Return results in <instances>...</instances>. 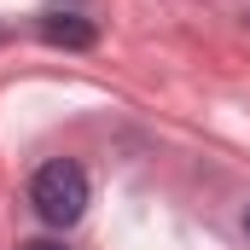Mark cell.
<instances>
[{
  "label": "cell",
  "instance_id": "obj_1",
  "mask_svg": "<svg viewBox=\"0 0 250 250\" xmlns=\"http://www.w3.org/2000/svg\"><path fill=\"white\" fill-rule=\"evenodd\" d=\"M29 204H35V215L47 227H76L82 209H87V175H82V163H70V157L41 163L35 181H29Z\"/></svg>",
  "mask_w": 250,
  "mask_h": 250
},
{
  "label": "cell",
  "instance_id": "obj_2",
  "mask_svg": "<svg viewBox=\"0 0 250 250\" xmlns=\"http://www.w3.org/2000/svg\"><path fill=\"white\" fill-rule=\"evenodd\" d=\"M35 29H41V41H47V47H76V53L99 41V29H93L87 18H76V12H47Z\"/></svg>",
  "mask_w": 250,
  "mask_h": 250
},
{
  "label": "cell",
  "instance_id": "obj_3",
  "mask_svg": "<svg viewBox=\"0 0 250 250\" xmlns=\"http://www.w3.org/2000/svg\"><path fill=\"white\" fill-rule=\"evenodd\" d=\"M18 250H64V245H59V239H23Z\"/></svg>",
  "mask_w": 250,
  "mask_h": 250
},
{
  "label": "cell",
  "instance_id": "obj_4",
  "mask_svg": "<svg viewBox=\"0 0 250 250\" xmlns=\"http://www.w3.org/2000/svg\"><path fill=\"white\" fill-rule=\"evenodd\" d=\"M245 227H250V209H245Z\"/></svg>",
  "mask_w": 250,
  "mask_h": 250
}]
</instances>
